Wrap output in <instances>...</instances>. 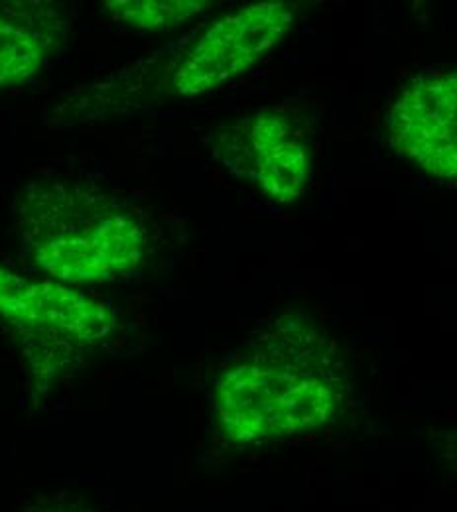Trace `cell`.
Listing matches in <instances>:
<instances>
[{"mask_svg": "<svg viewBox=\"0 0 457 512\" xmlns=\"http://www.w3.org/2000/svg\"><path fill=\"white\" fill-rule=\"evenodd\" d=\"M347 400V371L335 343L310 325L274 331L213 384L217 426L235 444L318 432L345 410Z\"/></svg>", "mask_w": 457, "mask_h": 512, "instance_id": "1", "label": "cell"}, {"mask_svg": "<svg viewBox=\"0 0 457 512\" xmlns=\"http://www.w3.org/2000/svg\"><path fill=\"white\" fill-rule=\"evenodd\" d=\"M18 227L32 264L69 286L109 282L146 256L140 215L111 193L77 182L32 184L18 201Z\"/></svg>", "mask_w": 457, "mask_h": 512, "instance_id": "2", "label": "cell"}, {"mask_svg": "<svg viewBox=\"0 0 457 512\" xmlns=\"http://www.w3.org/2000/svg\"><path fill=\"white\" fill-rule=\"evenodd\" d=\"M0 320L22 343L32 371L62 373L107 343L117 314L105 300L54 278H32L0 264Z\"/></svg>", "mask_w": 457, "mask_h": 512, "instance_id": "3", "label": "cell"}, {"mask_svg": "<svg viewBox=\"0 0 457 512\" xmlns=\"http://www.w3.org/2000/svg\"><path fill=\"white\" fill-rule=\"evenodd\" d=\"M292 26L294 8L288 2H259L229 12L197 38L174 69V95L194 99L227 85L261 62Z\"/></svg>", "mask_w": 457, "mask_h": 512, "instance_id": "4", "label": "cell"}, {"mask_svg": "<svg viewBox=\"0 0 457 512\" xmlns=\"http://www.w3.org/2000/svg\"><path fill=\"white\" fill-rule=\"evenodd\" d=\"M389 140L400 158L457 188V67L424 69L398 91Z\"/></svg>", "mask_w": 457, "mask_h": 512, "instance_id": "5", "label": "cell"}, {"mask_svg": "<svg viewBox=\"0 0 457 512\" xmlns=\"http://www.w3.org/2000/svg\"><path fill=\"white\" fill-rule=\"evenodd\" d=\"M223 162L276 203H294L312 180V150L282 113L262 111L225 134Z\"/></svg>", "mask_w": 457, "mask_h": 512, "instance_id": "6", "label": "cell"}, {"mask_svg": "<svg viewBox=\"0 0 457 512\" xmlns=\"http://www.w3.org/2000/svg\"><path fill=\"white\" fill-rule=\"evenodd\" d=\"M205 0H109L105 2L107 14L131 28L168 32L180 28L203 10Z\"/></svg>", "mask_w": 457, "mask_h": 512, "instance_id": "7", "label": "cell"}, {"mask_svg": "<svg viewBox=\"0 0 457 512\" xmlns=\"http://www.w3.org/2000/svg\"><path fill=\"white\" fill-rule=\"evenodd\" d=\"M44 60V42L0 10V89L28 81Z\"/></svg>", "mask_w": 457, "mask_h": 512, "instance_id": "8", "label": "cell"}, {"mask_svg": "<svg viewBox=\"0 0 457 512\" xmlns=\"http://www.w3.org/2000/svg\"><path fill=\"white\" fill-rule=\"evenodd\" d=\"M444 453H446V459L452 461L457 467V430L450 432L446 436V444H444Z\"/></svg>", "mask_w": 457, "mask_h": 512, "instance_id": "9", "label": "cell"}, {"mask_svg": "<svg viewBox=\"0 0 457 512\" xmlns=\"http://www.w3.org/2000/svg\"><path fill=\"white\" fill-rule=\"evenodd\" d=\"M54 512H67V511H54Z\"/></svg>", "mask_w": 457, "mask_h": 512, "instance_id": "10", "label": "cell"}]
</instances>
